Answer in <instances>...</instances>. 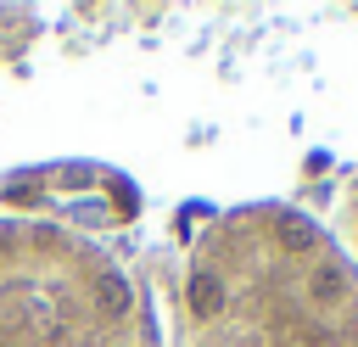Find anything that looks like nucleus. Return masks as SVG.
<instances>
[{
    "label": "nucleus",
    "instance_id": "obj_3",
    "mask_svg": "<svg viewBox=\"0 0 358 347\" xmlns=\"http://www.w3.org/2000/svg\"><path fill=\"white\" fill-rule=\"evenodd\" d=\"M341 229H347V252H352V263H358V174H352L347 190H341Z\"/></svg>",
    "mask_w": 358,
    "mask_h": 347
},
{
    "label": "nucleus",
    "instance_id": "obj_2",
    "mask_svg": "<svg viewBox=\"0 0 358 347\" xmlns=\"http://www.w3.org/2000/svg\"><path fill=\"white\" fill-rule=\"evenodd\" d=\"M0 347H140L134 280L95 235L39 213H6Z\"/></svg>",
    "mask_w": 358,
    "mask_h": 347
},
{
    "label": "nucleus",
    "instance_id": "obj_1",
    "mask_svg": "<svg viewBox=\"0 0 358 347\" xmlns=\"http://www.w3.org/2000/svg\"><path fill=\"white\" fill-rule=\"evenodd\" d=\"M179 313L190 347H358V263L302 207H224L185 246Z\"/></svg>",
    "mask_w": 358,
    "mask_h": 347
}]
</instances>
